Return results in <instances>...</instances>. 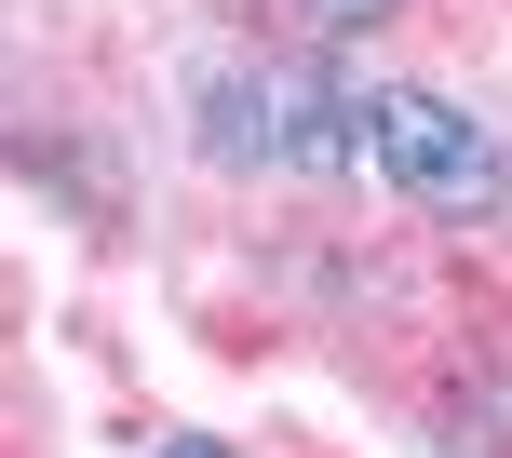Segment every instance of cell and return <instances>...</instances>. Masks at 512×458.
<instances>
[{"label":"cell","mask_w":512,"mask_h":458,"mask_svg":"<svg viewBox=\"0 0 512 458\" xmlns=\"http://www.w3.org/2000/svg\"><path fill=\"white\" fill-rule=\"evenodd\" d=\"M378 176L432 216H486L512 189V149H499V122H472L432 81H378Z\"/></svg>","instance_id":"obj_1"},{"label":"cell","mask_w":512,"mask_h":458,"mask_svg":"<svg viewBox=\"0 0 512 458\" xmlns=\"http://www.w3.org/2000/svg\"><path fill=\"white\" fill-rule=\"evenodd\" d=\"M270 108H283V162H297V176H364V162H378V95H351L337 54H283Z\"/></svg>","instance_id":"obj_2"},{"label":"cell","mask_w":512,"mask_h":458,"mask_svg":"<svg viewBox=\"0 0 512 458\" xmlns=\"http://www.w3.org/2000/svg\"><path fill=\"white\" fill-rule=\"evenodd\" d=\"M189 122H203V162H216V176L283 162V108H270V68H256V54H203V68H189Z\"/></svg>","instance_id":"obj_3"},{"label":"cell","mask_w":512,"mask_h":458,"mask_svg":"<svg viewBox=\"0 0 512 458\" xmlns=\"http://www.w3.org/2000/svg\"><path fill=\"white\" fill-rule=\"evenodd\" d=\"M283 14H310V41H364V27H391V14H405V0H283Z\"/></svg>","instance_id":"obj_4"},{"label":"cell","mask_w":512,"mask_h":458,"mask_svg":"<svg viewBox=\"0 0 512 458\" xmlns=\"http://www.w3.org/2000/svg\"><path fill=\"white\" fill-rule=\"evenodd\" d=\"M149 458H230V445H216V432H162Z\"/></svg>","instance_id":"obj_5"}]
</instances>
